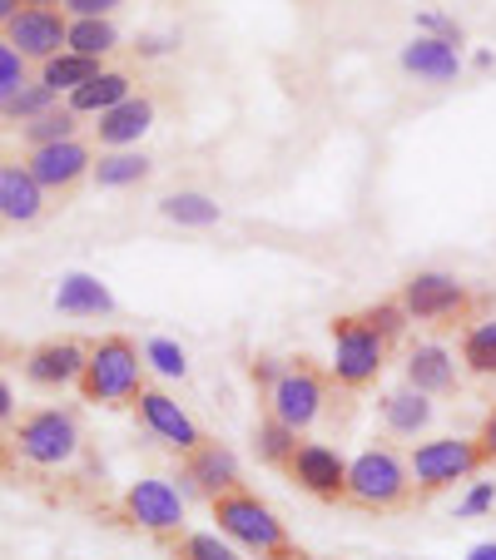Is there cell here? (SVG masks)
I'll use <instances>...</instances> for the list:
<instances>
[{"mask_svg":"<svg viewBox=\"0 0 496 560\" xmlns=\"http://www.w3.org/2000/svg\"><path fill=\"white\" fill-rule=\"evenodd\" d=\"M388 348L392 342H382L362 317H338L333 323V377L343 387H368L388 368Z\"/></svg>","mask_w":496,"mask_h":560,"instance_id":"cell-6","label":"cell"},{"mask_svg":"<svg viewBox=\"0 0 496 560\" xmlns=\"http://www.w3.org/2000/svg\"><path fill=\"white\" fill-rule=\"evenodd\" d=\"M417 35H437V40H447V45L462 50V25L447 21L442 11H417Z\"/></svg>","mask_w":496,"mask_h":560,"instance_id":"cell-35","label":"cell"},{"mask_svg":"<svg viewBox=\"0 0 496 560\" xmlns=\"http://www.w3.org/2000/svg\"><path fill=\"white\" fill-rule=\"evenodd\" d=\"M100 70H105L100 60L65 50V55H55V60H45V65H41V85L50 90V95H74V90L90 85V80H95Z\"/></svg>","mask_w":496,"mask_h":560,"instance_id":"cell-24","label":"cell"},{"mask_svg":"<svg viewBox=\"0 0 496 560\" xmlns=\"http://www.w3.org/2000/svg\"><path fill=\"white\" fill-rule=\"evenodd\" d=\"M472 65H476V70H492L496 55H492V50H476V55H472Z\"/></svg>","mask_w":496,"mask_h":560,"instance_id":"cell-44","label":"cell"},{"mask_svg":"<svg viewBox=\"0 0 496 560\" xmlns=\"http://www.w3.org/2000/svg\"><path fill=\"white\" fill-rule=\"evenodd\" d=\"M149 125H154V100L129 95L125 105L105 109V115L95 119V144L100 149H129V144H139V139L149 135Z\"/></svg>","mask_w":496,"mask_h":560,"instance_id":"cell-17","label":"cell"},{"mask_svg":"<svg viewBox=\"0 0 496 560\" xmlns=\"http://www.w3.org/2000/svg\"><path fill=\"white\" fill-rule=\"evenodd\" d=\"M60 105V95H50V90L35 80V85H21L5 105H0V115L11 119V125H31V119H41V115H50V109Z\"/></svg>","mask_w":496,"mask_h":560,"instance_id":"cell-29","label":"cell"},{"mask_svg":"<svg viewBox=\"0 0 496 560\" xmlns=\"http://www.w3.org/2000/svg\"><path fill=\"white\" fill-rule=\"evenodd\" d=\"M25 5H50L55 11V5H65V0H25Z\"/></svg>","mask_w":496,"mask_h":560,"instance_id":"cell-45","label":"cell"},{"mask_svg":"<svg viewBox=\"0 0 496 560\" xmlns=\"http://www.w3.org/2000/svg\"><path fill=\"white\" fill-rule=\"evenodd\" d=\"M397 303L407 307L412 323H447L466 313V288L452 273H412Z\"/></svg>","mask_w":496,"mask_h":560,"instance_id":"cell-11","label":"cell"},{"mask_svg":"<svg viewBox=\"0 0 496 560\" xmlns=\"http://www.w3.org/2000/svg\"><path fill=\"white\" fill-rule=\"evenodd\" d=\"M25 170L35 174L45 194H65L74 184L85 179L95 170V154H90L85 139H60V144H35L31 159H25Z\"/></svg>","mask_w":496,"mask_h":560,"instance_id":"cell-12","label":"cell"},{"mask_svg":"<svg viewBox=\"0 0 496 560\" xmlns=\"http://www.w3.org/2000/svg\"><path fill=\"white\" fill-rule=\"evenodd\" d=\"M90 174H95L100 189H129V184H145L154 174V159L139 154V149H105Z\"/></svg>","mask_w":496,"mask_h":560,"instance_id":"cell-23","label":"cell"},{"mask_svg":"<svg viewBox=\"0 0 496 560\" xmlns=\"http://www.w3.org/2000/svg\"><path fill=\"white\" fill-rule=\"evenodd\" d=\"M159 213L170 223H180V229H214V223L223 219V209L209 199V194L199 189H180V194H164L159 199Z\"/></svg>","mask_w":496,"mask_h":560,"instance_id":"cell-25","label":"cell"},{"mask_svg":"<svg viewBox=\"0 0 496 560\" xmlns=\"http://www.w3.org/2000/svg\"><path fill=\"white\" fill-rule=\"evenodd\" d=\"M174 45H180V35H145V40H139L135 50L145 55V60H159V55H170Z\"/></svg>","mask_w":496,"mask_h":560,"instance_id":"cell-38","label":"cell"},{"mask_svg":"<svg viewBox=\"0 0 496 560\" xmlns=\"http://www.w3.org/2000/svg\"><path fill=\"white\" fill-rule=\"evenodd\" d=\"M135 407H139V422L149 427V436H154V442H164L170 452H184V456H189L194 446H204V432L194 427V417L184 412L180 402H174L170 392L145 387V392L135 397Z\"/></svg>","mask_w":496,"mask_h":560,"instance_id":"cell-14","label":"cell"},{"mask_svg":"<svg viewBox=\"0 0 496 560\" xmlns=\"http://www.w3.org/2000/svg\"><path fill=\"white\" fill-rule=\"evenodd\" d=\"M115 45H119L115 21H70V35H65V50L90 55V60H105Z\"/></svg>","mask_w":496,"mask_h":560,"instance_id":"cell-27","label":"cell"},{"mask_svg":"<svg viewBox=\"0 0 496 560\" xmlns=\"http://www.w3.org/2000/svg\"><path fill=\"white\" fill-rule=\"evenodd\" d=\"M482 466H486V456H482V446H476V436H437V442H423L407 456L412 487L423 491V497L457 487V481L476 476Z\"/></svg>","mask_w":496,"mask_h":560,"instance_id":"cell-4","label":"cell"},{"mask_svg":"<svg viewBox=\"0 0 496 560\" xmlns=\"http://www.w3.org/2000/svg\"><path fill=\"white\" fill-rule=\"evenodd\" d=\"M397 65L407 74H417L423 85H457L462 80V50L457 45H447V40H437V35H412L407 45H402V55H397Z\"/></svg>","mask_w":496,"mask_h":560,"instance_id":"cell-15","label":"cell"},{"mask_svg":"<svg viewBox=\"0 0 496 560\" xmlns=\"http://www.w3.org/2000/svg\"><path fill=\"white\" fill-rule=\"evenodd\" d=\"M382 422H388L392 436H417L432 427V397H423V392L412 387H397L382 397Z\"/></svg>","mask_w":496,"mask_h":560,"instance_id":"cell-22","label":"cell"},{"mask_svg":"<svg viewBox=\"0 0 496 560\" xmlns=\"http://www.w3.org/2000/svg\"><path fill=\"white\" fill-rule=\"evenodd\" d=\"M55 307H60L65 317H105V313H115V298H109V288L100 283V278L65 273L60 288H55Z\"/></svg>","mask_w":496,"mask_h":560,"instance_id":"cell-20","label":"cell"},{"mask_svg":"<svg viewBox=\"0 0 496 560\" xmlns=\"http://www.w3.org/2000/svg\"><path fill=\"white\" fill-rule=\"evenodd\" d=\"M65 35H70V15L50 11V5H21L11 25H5V40L25 55V60H55L65 55Z\"/></svg>","mask_w":496,"mask_h":560,"instance_id":"cell-13","label":"cell"},{"mask_svg":"<svg viewBox=\"0 0 496 560\" xmlns=\"http://www.w3.org/2000/svg\"><path fill=\"white\" fill-rule=\"evenodd\" d=\"M11 446L21 462L41 466V471H55V466H70L74 456H80V427H74L70 412L45 407V412H31L15 422Z\"/></svg>","mask_w":496,"mask_h":560,"instance_id":"cell-5","label":"cell"},{"mask_svg":"<svg viewBox=\"0 0 496 560\" xmlns=\"http://www.w3.org/2000/svg\"><path fill=\"white\" fill-rule=\"evenodd\" d=\"M492 506H496V487L492 481H476V487L457 501V521H476V516H486Z\"/></svg>","mask_w":496,"mask_h":560,"instance_id":"cell-36","label":"cell"},{"mask_svg":"<svg viewBox=\"0 0 496 560\" xmlns=\"http://www.w3.org/2000/svg\"><path fill=\"white\" fill-rule=\"evenodd\" d=\"M145 362L159 372V377H184V372H189V358H184V348L174 338H149Z\"/></svg>","mask_w":496,"mask_h":560,"instance_id":"cell-33","label":"cell"},{"mask_svg":"<svg viewBox=\"0 0 496 560\" xmlns=\"http://www.w3.org/2000/svg\"><path fill=\"white\" fill-rule=\"evenodd\" d=\"M466 560H496V540H482V546L466 550Z\"/></svg>","mask_w":496,"mask_h":560,"instance_id":"cell-43","label":"cell"},{"mask_svg":"<svg viewBox=\"0 0 496 560\" xmlns=\"http://www.w3.org/2000/svg\"><path fill=\"white\" fill-rule=\"evenodd\" d=\"M180 560H243V550L233 540H223L219 530H199V536H180Z\"/></svg>","mask_w":496,"mask_h":560,"instance_id":"cell-31","label":"cell"},{"mask_svg":"<svg viewBox=\"0 0 496 560\" xmlns=\"http://www.w3.org/2000/svg\"><path fill=\"white\" fill-rule=\"evenodd\" d=\"M284 372H288V362H278V358H258L254 362V382H264V387H274Z\"/></svg>","mask_w":496,"mask_h":560,"instance_id":"cell-40","label":"cell"},{"mask_svg":"<svg viewBox=\"0 0 496 560\" xmlns=\"http://www.w3.org/2000/svg\"><path fill=\"white\" fill-rule=\"evenodd\" d=\"M298 487L318 501H348V462L327 442H298V452L284 466Z\"/></svg>","mask_w":496,"mask_h":560,"instance_id":"cell-9","label":"cell"},{"mask_svg":"<svg viewBox=\"0 0 496 560\" xmlns=\"http://www.w3.org/2000/svg\"><path fill=\"white\" fill-rule=\"evenodd\" d=\"M119 511H125L129 526L149 530V536H180V530H184V497H180V487L159 481V476H139L135 487L125 491Z\"/></svg>","mask_w":496,"mask_h":560,"instance_id":"cell-7","label":"cell"},{"mask_svg":"<svg viewBox=\"0 0 496 560\" xmlns=\"http://www.w3.org/2000/svg\"><path fill=\"white\" fill-rule=\"evenodd\" d=\"M462 362L476 377H496V317L472 323V328L462 332Z\"/></svg>","mask_w":496,"mask_h":560,"instance_id":"cell-26","label":"cell"},{"mask_svg":"<svg viewBox=\"0 0 496 560\" xmlns=\"http://www.w3.org/2000/svg\"><path fill=\"white\" fill-rule=\"evenodd\" d=\"M21 5H25V0H0V31H5V25L21 15Z\"/></svg>","mask_w":496,"mask_h":560,"instance_id":"cell-42","label":"cell"},{"mask_svg":"<svg viewBox=\"0 0 496 560\" xmlns=\"http://www.w3.org/2000/svg\"><path fill=\"white\" fill-rule=\"evenodd\" d=\"M229 491H239V456H233L229 446H219V442L204 436V446H194V452L184 456L180 497L219 501V497H229Z\"/></svg>","mask_w":496,"mask_h":560,"instance_id":"cell-10","label":"cell"},{"mask_svg":"<svg viewBox=\"0 0 496 560\" xmlns=\"http://www.w3.org/2000/svg\"><path fill=\"white\" fill-rule=\"evenodd\" d=\"M45 213V189L25 164H0V223H35Z\"/></svg>","mask_w":496,"mask_h":560,"instance_id":"cell-18","label":"cell"},{"mask_svg":"<svg viewBox=\"0 0 496 560\" xmlns=\"http://www.w3.org/2000/svg\"><path fill=\"white\" fill-rule=\"evenodd\" d=\"M407 387L423 392V397H442L457 387V358L442 342H417L407 352Z\"/></svg>","mask_w":496,"mask_h":560,"instance_id":"cell-19","label":"cell"},{"mask_svg":"<svg viewBox=\"0 0 496 560\" xmlns=\"http://www.w3.org/2000/svg\"><path fill=\"white\" fill-rule=\"evenodd\" d=\"M15 417V392H11V382L0 377V422H11Z\"/></svg>","mask_w":496,"mask_h":560,"instance_id":"cell-41","label":"cell"},{"mask_svg":"<svg viewBox=\"0 0 496 560\" xmlns=\"http://www.w3.org/2000/svg\"><path fill=\"white\" fill-rule=\"evenodd\" d=\"M135 95V85H129L125 70H100L90 85H80L74 95H65V109H74V115H105V109L125 105V100Z\"/></svg>","mask_w":496,"mask_h":560,"instance_id":"cell-21","label":"cell"},{"mask_svg":"<svg viewBox=\"0 0 496 560\" xmlns=\"http://www.w3.org/2000/svg\"><path fill=\"white\" fill-rule=\"evenodd\" d=\"M412 497V471L392 446H368L348 462V501L368 511H397Z\"/></svg>","mask_w":496,"mask_h":560,"instance_id":"cell-3","label":"cell"},{"mask_svg":"<svg viewBox=\"0 0 496 560\" xmlns=\"http://www.w3.org/2000/svg\"><path fill=\"white\" fill-rule=\"evenodd\" d=\"M254 452H258V462H268V466H288V456L298 452V432L284 427L278 417H264V422L254 427Z\"/></svg>","mask_w":496,"mask_h":560,"instance_id":"cell-28","label":"cell"},{"mask_svg":"<svg viewBox=\"0 0 496 560\" xmlns=\"http://www.w3.org/2000/svg\"><path fill=\"white\" fill-rule=\"evenodd\" d=\"M74 129H80V115H74V109H60V105H55L50 115H41V119H31V125H21V135L31 139V149H35V144H60V139H74Z\"/></svg>","mask_w":496,"mask_h":560,"instance_id":"cell-30","label":"cell"},{"mask_svg":"<svg viewBox=\"0 0 496 560\" xmlns=\"http://www.w3.org/2000/svg\"><path fill=\"white\" fill-rule=\"evenodd\" d=\"M21 85H31V80H25V55L15 50L11 40H0V105H5Z\"/></svg>","mask_w":496,"mask_h":560,"instance_id":"cell-34","label":"cell"},{"mask_svg":"<svg viewBox=\"0 0 496 560\" xmlns=\"http://www.w3.org/2000/svg\"><path fill=\"white\" fill-rule=\"evenodd\" d=\"M80 392L90 402H105V407L135 402L145 392V352L129 338H119V332L100 338L85 358V372H80Z\"/></svg>","mask_w":496,"mask_h":560,"instance_id":"cell-2","label":"cell"},{"mask_svg":"<svg viewBox=\"0 0 496 560\" xmlns=\"http://www.w3.org/2000/svg\"><path fill=\"white\" fill-rule=\"evenodd\" d=\"M358 317H362V323H368L372 332H378L382 342H397V338H402V328H407V323H412V317H407V307H402L397 298H388V303H372L368 313H358Z\"/></svg>","mask_w":496,"mask_h":560,"instance_id":"cell-32","label":"cell"},{"mask_svg":"<svg viewBox=\"0 0 496 560\" xmlns=\"http://www.w3.org/2000/svg\"><path fill=\"white\" fill-rule=\"evenodd\" d=\"M85 358H90V348H80L74 338L41 342V348L25 358V377H31L35 387H70V382H80V372H85Z\"/></svg>","mask_w":496,"mask_h":560,"instance_id":"cell-16","label":"cell"},{"mask_svg":"<svg viewBox=\"0 0 496 560\" xmlns=\"http://www.w3.org/2000/svg\"><path fill=\"white\" fill-rule=\"evenodd\" d=\"M119 5H125V0H65L60 11L70 15V21H109Z\"/></svg>","mask_w":496,"mask_h":560,"instance_id":"cell-37","label":"cell"},{"mask_svg":"<svg viewBox=\"0 0 496 560\" xmlns=\"http://www.w3.org/2000/svg\"><path fill=\"white\" fill-rule=\"evenodd\" d=\"M214 506V521H219V536L233 540L239 550L258 560H303V550L288 540V526L278 521V511L268 501H258L254 491H229V497L209 501Z\"/></svg>","mask_w":496,"mask_h":560,"instance_id":"cell-1","label":"cell"},{"mask_svg":"<svg viewBox=\"0 0 496 560\" xmlns=\"http://www.w3.org/2000/svg\"><path fill=\"white\" fill-rule=\"evenodd\" d=\"M476 446H482V456L496 466V407H492V412H486L482 432H476Z\"/></svg>","mask_w":496,"mask_h":560,"instance_id":"cell-39","label":"cell"},{"mask_svg":"<svg viewBox=\"0 0 496 560\" xmlns=\"http://www.w3.org/2000/svg\"><path fill=\"white\" fill-rule=\"evenodd\" d=\"M327 402V382L318 377L313 368H288L284 377L268 387V417H278L293 432H308V427L323 417Z\"/></svg>","mask_w":496,"mask_h":560,"instance_id":"cell-8","label":"cell"}]
</instances>
